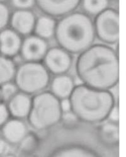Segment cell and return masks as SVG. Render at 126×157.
Instances as JSON below:
<instances>
[{
  "mask_svg": "<svg viewBox=\"0 0 126 157\" xmlns=\"http://www.w3.org/2000/svg\"><path fill=\"white\" fill-rule=\"evenodd\" d=\"M119 113L118 106L115 105L112 109L111 111L110 112L107 119H109L110 122H111L118 124L119 119Z\"/></svg>",
  "mask_w": 126,
  "mask_h": 157,
  "instance_id": "obj_25",
  "label": "cell"
},
{
  "mask_svg": "<svg viewBox=\"0 0 126 157\" xmlns=\"http://www.w3.org/2000/svg\"><path fill=\"white\" fill-rule=\"evenodd\" d=\"M13 80L18 91L31 95L44 91L51 77L42 63L25 62L16 68Z\"/></svg>",
  "mask_w": 126,
  "mask_h": 157,
  "instance_id": "obj_5",
  "label": "cell"
},
{
  "mask_svg": "<svg viewBox=\"0 0 126 157\" xmlns=\"http://www.w3.org/2000/svg\"><path fill=\"white\" fill-rule=\"evenodd\" d=\"M0 157H16V156H15L14 155H12V154H6V155H4Z\"/></svg>",
  "mask_w": 126,
  "mask_h": 157,
  "instance_id": "obj_28",
  "label": "cell"
},
{
  "mask_svg": "<svg viewBox=\"0 0 126 157\" xmlns=\"http://www.w3.org/2000/svg\"><path fill=\"white\" fill-rule=\"evenodd\" d=\"M10 15L7 5L4 3H0V31L6 28L9 24Z\"/></svg>",
  "mask_w": 126,
  "mask_h": 157,
  "instance_id": "obj_22",
  "label": "cell"
},
{
  "mask_svg": "<svg viewBox=\"0 0 126 157\" xmlns=\"http://www.w3.org/2000/svg\"><path fill=\"white\" fill-rule=\"evenodd\" d=\"M15 10H31L35 5V0H9Z\"/></svg>",
  "mask_w": 126,
  "mask_h": 157,
  "instance_id": "obj_23",
  "label": "cell"
},
{
  "mask_svg": "<svg viewBox=\"0 0 126 157\" xmlns=\"http://www.w3.org/2000/svg\"><path fill=\"white\" fill-rule=\"evenodd\" d=\"M63 116L60 100L50 91H42L32 98L28 123L38 131L45 130L59 122Z\"/></svg>",
  "mask_w": 126,
  "mask_h": 157,
  "instance_id": "obj_4",
  "label": "cell"
},
{
  "mask_svg": "<svg viewBox=\"0 0 126 157\" xmlns=\"http://www.w3.org/2000/svg\"><path fill=\"white\" fill-rule=\"evenodd\" d=\"M48 157H100L92 148L81 144H67L56 149Z\"/></svg>",
  "mask_w": 126,
  "mask_h": 157,
  "instance_id": "obj_14",
  "label": "cell"
},
{
  "mask_svg": "<svg viewBox=\"0 0 126 157\" xmlns=\"http://www.w3.org/2000/svg\"><path fill=\"white\" fill-rule=\"evenodd\" d=\"M32 105L30 95L22 92H18L8 101L7 108L9 115L15 119H22L28 117Z\"/></svg>",
  "mask_w": 126,
  "mask_h": 157,
  "instance_id": "obj_13",
  "label": "cell"
},
{
  "mask_svg": "<svg viewBox=\"0 0 126 157\" xmlns=\"http://www.w3.org/2000/svg\"><path fill=\"white\" fill-rule=\"evenodd\" d=\"M22 39L20 34L11 28L0 31V53L9 58H13L20 53Z\"/></svg>",
  "mask_w": 126,
  "mask_h": 157,
  "instance_id": "obj_11",
  "label": "cell"
},
{
  "mask_svg": "<svg viewBox=\"0 0 126 157\" xmlns=\"http://www.w3.org/2000/svg\"><path fill=\"white\" fill-rule=\"evenodd\" d=\"M42 61L48 72L54 75L66 74L73 63L71 55L59 46L48 49Z\"/></svg>",
  "mask_w": 126,
  "mask_h": 157,
  "instance_id": "obj_7",
  "label": "cell"
},
{
  "mask_svg": "<svg viewBox=\"0 0 126 157\" xmlns=\"http://www.w3.org/2000/svg\"><path fill=\"white\" fill-rule=\"evenodd\" d=\"M101 136L108 143H117L119 140V127L117 124L109 122L101 127Z\"/></svg>",
  "mask_w": 126,
  "mask_h": 157,
  "instance_id": "obj_19",
  "label": "cell"
},
{
  "mask_svg": "<svg viewBox=\"0 0 126 157\" xmlns=\"http://www.w3.org/2000/svg\"><path fill=\"white\" fill-rule=\"evenodd\" d=\"M18 92L15 83L9 82L0 86V99L3 102H8Z\"/></svg>",
  "mask_w": 126,
  "mask_h": 157,
  "instance_id": "obj_20",
  "label": "cell"
},
{
  "mask_svg": "<svg viewBox=\"0 0 126 157\" xmlns=\"http://www.w3.org/2000/svg\"><path fill=\"white\" fill-rule=\"evenodd\" d=\"M84 13L89 16H96L109 8V0H81Z\"/></svg>",
  "mask_w": 126,
  "mask_h": 157,
  "instance_id": "obj_18",
  "label": "cell"
},
{
  "mask_svg": "<svg viewBox=\"0 0 126 157\" xmlns=\"http://www.w3.org/2000/svg\"><path fill=\"white\" fill-rule=\"evenodd\" d=\"M54 36L58 46L70 54H80L95 41L93 21L84 12H73L56 22Z\"/></svg>",
  "mask_w": 126,
  "mask_h": 157,
  "instance_id": "obj_2",
  "label": "cell"
},
{
  "mask_svg": "<svg viewBox=\"0 0 126 157\" xmlns=\"http://www.w3.org/2000/svg\"><path fill=\"white\" fill-rule=\"evenodd\" d=\"M49 85L50 92L60 100L70 98L75 87L73 78L66 74L55 75Z\"/></svg>",
  "mask_w": 126,
  "mask_h": 157,
  "instance_id": "obj_15",
  "label": "cell"
},
{
  "mask_svg": "<svg viewBox=\"0 0 126 157\" xmlns=\"http://www.w3.org/2000/svg\"><path fill=\"white\" fill-rule=\"evenodd\" d=\"M56 21L54 18L46 15L36 18L33 34L45 40L54 36Z\"/></svg>",
  "mask_w": 126,
  "mask_h": 157,
  "instance_id": "obj_16",
  "label": "cell"
},
{
  "mask_svg": "<svg viewBox=\"0 0 126 157\" xmlns=\"http://www.w3.org/2000/svg\"><path fill=\"white\" fill-rule=\"evenodd\" d=\"M48 49L47 40L33 34L23 39L19 54L25 62H41Z\"/></svg>",
  "mask_w": 126,
  "mask_h": 157,
  "instance_id": "obj_8",
  "label": "cell"
},
{
  "mask_svg": "<svg viewBox=\"0 0 126 157\" xmlns=\"http://www.w3.org/2000/svg\"><path fill=\"white\" fill-rule=\"evenodd\" d=\"M8 143L3 139H0V156L6 155L5 153L8 150Z\"/></svg>",
  "mask_w": 126,
  "mask_h": 157,
  "instance_id": "obj_27",
  "label": "cell"
},
{
  "mask_svg": "<svg viewBox=\"0 0 126 157\" xmlns=\"http://www.w3.org/2000/svg\"><path fill=\"white\" fill-rule=\"evenodd\" d=\"M60 106L63 113L70 112L71 110V102L70 98H64V99L60 100Z\"/></svg>",
  "mask_w": 126,
  "mask_h": 157,
  "instance_id": "obj_26",
  "label": "cell"
},
{
  "mask_svg": "<svg viewBox=\"0 0 126 157\" xmlns=\"http://www.w3.org/2000/svg\"><path fill=\"white\" fill-rule=\"evenodd\" d=\"M81 0H35V5L45 15L61 18L75 12Z\"/></svg>",
  "mask_w": 126,
  "mask_h": 157,
  "instance_id": "obj_9",
  "label": "cell"
},
{
  "mask_svg": "<svg viewBox=\"0 0 126 157\" xmlns=\"http://www.w3.org/2000/svg\"><path fill=\"white\" fill-rule=\"evenodd\" d=\"M20 150L25 153L32 151L37 146V140L35 136L31 134H27L19 143Z\"/></svg>",
  "mask_w": 126,
  "mask_h": 157,
  "instance_id": "obj_21",
  "label": "cell"
},
{
  "mask_svg": "<svg viewBox=\"0 0 126 157\" xmlns=\"http://www.w3.org/2000/svg\"><path fill=\"white\" fill-rule=\"evenodd\" d=\"M16 70V65L11 58L0 55V86L14 79Z\"/></svg>",
  "mask_w": 126,
  "mask_h": 157,
  "instance_id": "obj_17",
  "label": "cell"
},
{
  "mask_svg": "<svg viewBox=\"0 0 126 157\" xmlns=\"http://www.w3.org/2000/svg\"><path fill=\"white\" fill-rule=\"evenodd\" d=\"M35 21V15L31 10H15L10 15L9 24L21 36H27L34 33Z\"/></svg>",
  "mask_w": 126,
  "mask_h": 157,
  "instance_id": "obj_10",
  "label": "cell"
},
{
  "mask_svg": "<svg viewBox=\"0 0 126 157\" xmlns=\"http://www.w3.org/2000/svg\"><path fill=\"white\" fill-rule=\"evenodd\" d=\"M71 112L83 122L98 123L105 121L115 105L109 90H100L83 84L75 86L70 96Z\"/></svg>",
  "mask_w": 126,
  "mask_h": 157,
  "instance_id": "obj_3",
  "label": "cell"
},
{
  "mask_svg": "<svg viewBox=\"0 0 126 157\" xmlns=\"http://www.w3.org/2000/svg\"><path fill=\"white\" fill-rule=\"evenodd\" d=\"M76 71L83 84L109 90L119 79V60L115 51L106 44H93L79 54Z\"/></svg>",
  "mask_w": 126,
  "mask_h": 157,
  "instance_id": "obj_1",
  "label": "cell"
},
{
  "mask_svg": "<svg viewBox=\"0 0 126 157\" xmlns=\"http://www.w3.org/2000/svg\"><path fill=\"white\" fill-rule=\"evenodd\" d=\"M95 36L107 44L117 43L119 39V14L109 8L96 15L93 21Z\"/></svg>",
  "mask_w": 126,
  "mask_h": 157,
  "instance_id": "obj_6",
  "label": "cell"
},
{
  "mask_svg": "<svg viewBox=\"0 0 126 157\" xmlns=\"http://www.w3.org/2000/svg\"><path fill=\"white\" fill-rule=\"evenodd\" d=\"M1 132L3 140L12 144H19L28 134L26 124L21 120H8L2 126Z\"/></svg>",
  "mask_w": 126,
  "mask_h": 157,
  "instance_id": "obj_12",
  "label": "cell"
},
{
  "mask_svg": "<svg viewBox=\"0 0 126 157\" xmlns=\"http://www.w3.org/2000/svg\"><path fill=\"white\" fill-rule=\"evenodd\" d=\"M9 113L6 105L4 102L0 101V127H2L8 120Z\"/></svg>",
  "mask_w": 126,
  "mask_h": 157,
  "instance_id": "obj_24",
  "label": "cell"
},
{
  "mask_svg": "<svg viewBox=\"0 0 126 157\" xmlns=\"http://www.w3.org/2000/svg\"><path fill=\"white\" fill-rule=\"evenodd\" d=\"M6 1V0H0V3H4Z\"/></svg>",
  "mask_w": 126,
  "mask_h": 157,
  "instance_id": "obj_29",
  "label": "cell"
}]
</instances>
